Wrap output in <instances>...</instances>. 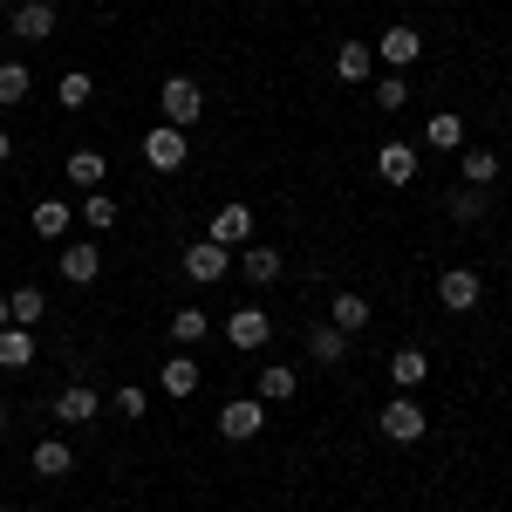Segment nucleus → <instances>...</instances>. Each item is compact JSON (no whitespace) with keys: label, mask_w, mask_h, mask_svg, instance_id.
Here are the masks:
<instances>
[{"label":"nucleus","mask_w":512,"mask_h":512,"mask_svg":"<svg viewBox=\"0 0 512 512\" xmlns=\"http://www.w3.org/2000/svg\"><path fill=\"white\" fill-rule=\"evenodd\" d=\"M28 362H35V335L7 321V328H0V369H28Z\"/></svg>","instance_id":"23"},{"label":"nucleus","mask_w":512,"mask_h":512,"mask_svg":"<svg viewBox=\"0 0 512 512\" xmlns=\"http://www.w3.org/2000/svg\"><path fill=\"white\" fill-rule=\"evenodd\" d=\"M267 335H274V315L267 308H233L226 315V342L233 349H267Z\"/></svg>","instance_id":"8"},{"label":"nucleus","mask_w":512,"mask_h":512,"mask_svg":"<svg viewBox=\"0 0 512 512\" xmlns=\"http://www.w3.org/2000/svg\"><path fill=\"white\" fill-rule=\"evenodd\" d=\"M96 274H103V253H96V239H76V246H62V280L89 287Z\"/></svg>","instance_id":"12"},{"label":"nucleus","mask_w":512,"mask_h":512,"mask_svg":"<svg viewBox=\"0 0 512 512\" xmlns=\"http://www.w3.org/2000/svg\"><path fill=\"white\" fill-rule=\"evenodd\" d=\"M96 410H103V396L89 390V383H69V390L55 396V424H89Z\"/></svg>","instance_id":"11"},{"label":"nucleus","mask_w":512,"mask_h":512,"mask_svg":"<svg viewBox=\"0 0 512 512\" xmlns=\"http://www.w3.org/2000/svg\"><path fill=\"white\" fill-rule=\"evenodd\" d=\"M369 69H376V48L369 41H342L335 48V76L342 82H369Z\"/></svg>","instance_id":"15"},{"label":"nucleus","mask_w":512,"mask_h":512,"mask_svg":"<svg viewBox=\"0 0 512 512\" xmlns=\"http://www.w3.org/2000/svg\"><path fill=\"white\" fill-rule=\"evenodd\" d=\"M7 158H14V137H7V130H0V164H7Z\"/></svg>","instance_id":"35"},{"label":"nucleus","mask_w":512,"mask_h":512,"mask_svg":"<svg viewBox=\"0 0 512 512\" xmlns=\"http://www.w3.org/2000/svg\"><path fill=\"white\" fill-rule=\"evenodd\" d=\"M267 431V403L260 396H233L226 410H219V437L226 444H246V437H260Z\"/></svg>","instance_id":"2"},{"label":"nucleus","mask_w":512,"mask_h":512,"mask_svg":"<svg viewBox=\"0 0 512 512\" xmlns=\"http://www.w3.org/2000/svg\"><path fill=\"white\" fill-rule=\"evenodd\" d=\"M82 226H89V233H110V226H117V198L89 192V198H82Z\"/></svg>","instance_id":"29"},{"label":"nucleus","mask_w":512,"mask_h":512,"mask_svg":"<svg viewBox=\"0 0 512 512\" xmlns=\"http://www.w3.org/2000/svg\"><path fill=\"white\" fill-rule=\"evenodd\" d=\"M492 178H499V151H465V185H478V192H485Z\"/></svg>","instance_id":"31"},{"label":"nucleus","mask_w":512,"mask_h":512,"mask_svg":"<svg viewBox=\"0 0 512 512\" xmlns=\"http://www.w3.org/2000/svg\"><path fill=\"white\" fill-rule=\"evenodd\" d=\"M144 410H151V396L137 390V383H123V390H117V417H130V424H137Z\"/></svg>","instance_id":"33"},{"label":"nucleus","mask_w":512,"mask_h":512,"mask_svg":"<svg viewBox=\"0 0 512 512\" xmlns=\"http://www.w3.org/2000/svg\"><path fill=\"white\" fill-rule=\"evenodd\" d=\"M0 431H7V410H0Z\"/></svg>","instance_id":"37"},{"label":"nucleus","mask_w":512,"mask_h":512,"mask_svg":"<svg viewBox=\"0 0 512 512\" xmlns=\"http://www.w3.org/2000/svg\"><path fill=\"white\" fill-rule=\"evenodd\" d=\"M376 103H383V110H403V103H410V82H403V76H383Z\"/></svg>","instance_id":"34"},{"label":"nucleus","mask_w":512,"mask_h":512,"mask_svg":"<svg viewBox=\"0 0 512 512\" xmlns=\"http://www.w3.org/2000/svg\"><path fill=\"white\" fill-rule=\"evenodd\" d=\"M376 424H383V437H390V444H417V437L431 431L424 403H410V396H396V403H383V417H376Z\"/></svg>","instance_id":"4"},{"label":"nucleus","mask_w":512,"mask_h":512,"mask_svg":"<svg viewBox=\"0 0 512 512\" xmlns=\"http://www.w3.org/2000/svg\"><path fill=\"white\" fill-rule=\"evenodd\" d=\"M390 383L396 390H424V383H431V355L424 349H396L390 355Z\"/></svg>","instance_id":"13"},{"label":"nucleus","mask_w":512,"mask_h":512,"mask_svg":"<svg viewBox=\"0 0 512 512\" xmlns=\"http://www.w3.org/2000/svg\"><path fill=\"white\" fill-rule=\"evenodd\" d=\"M0 7H14V0H0Z\"/></svg>","instance_id":"38"},{"label":"nucleus","mask_w":512,"mask_h":512,"mask_svg":"<svg viewBox=\"0 0 512 512\" xmlns=\"http://www.w3.org/2000/svg\"><path fill=\"white\" fill-rule=\"evenodd\" d=\"M7 315H14V328H35V321L48 315V294H41V287H14V294H7Z\"/></svg>","instance_id":"24"},{"label":"nucleus","mask_w":512,"mask_h":512,"mask_svg":"<svg viewBox=\"0 0 512 512\" xmlns=\"http://www.w3.org/2000/svg\"><path fill=\"white\" fill-rule=\"evenodd\" d=\"M294 390H301V376H294V369H260V383H253V396H260V403H267V410H274V403H294Z\"/></svg>","instance_id":"17"},{"label":"nucleus","mask_w":512,"mask_h":512,"mask_svg":"<svg viewBox=\"0 0 512 512\" xmlns=\"http://www.w3.org/2000/svg\"><path fill=\"white\" fill-rule=\"evenodd\" d=\"M437 301H444L451 315H472L478 301H485V280H478L472 267H444V274H437Z\"/></svg>","instance_id":"3"},{"label":"nucleus","mask_w":512,"mask_h":512,"mask_svg":"<svg viewBox=\"0 0 512 512\" xmlns=\"http://www.w3.org/2000/svg\"><path fill=\"white\" fill-rule=\"evenodd\" d=\"M205 239H212V246H226V253L246 246V239H253V205H219V212H212V226H205Z\"/></svg>","instance_id":"7"},{"label":"nucleus","mask_w":512,"mask_h":512,"mask_svg":"<svg viewBox=\"0 0 512 512\" xmlns=\"http://www.w3.org/2000/svg\"><path fill=\"white\" fill-rule=\"evenodd\" d=\"M158 103H164V123H171V130H192V123L205 117V89H198L192 76H164Z\"/></svg>","instance_id":"1"},{"label":"nucleus","mask_w":512,"mask_h":512,"mask_svg":"<svg viewBox=\"0 0 512 512\" xmlns=\"http://www.w3.org/2000/svg\"><path fill=\"white\" fill-rule=\"evenodd\" d=\"M28 89H35V76H28L21 62H0V110H14V103H28Z\"/></svg>","instance_id":"28"},{"label":"nucleus","mask_w":512,"mask_h":512,"mask_svg":"<svg viewBox=\"0 0 512 512\" xmlns=\"http://www.w3.org/2000/svg\"><path fill=\"white\" fill-rule=\"evenodd\" d=\"M28 226H35L41 239H62V233H69V226H76V212H69L62 198H41L35 212H28Z\"/></svg>","instance_id":"18"},{"label":"nucleus","mask_w":512,"mask_h":512,"mask_svg":"<svg viewBox=\"0 0 512 512\" xmlns=\"http://www.w3.org/2000/svg\"><path fill=\"white\" fill-rule=\"evenodd\" d=\"M424 144H431V151H458V144H465V117L437 110V117L424 123Z\"/></svg>","instance_id":"25"},{"label":"nucleus","mask_w":512,"mask_h":512,"mask_svg":"<svg viewBox=\"0 0 512 512\" xmlns=\"http://www.w3.org/2000/svg\"><path fill=\"white\" fill-rule=\"evenodd\" d=\"M376 55H383V62H390V69H410V62H417V55H424V35H417V28H403V21H396V28H383V41H376Z\"/></svg>","instance_id":"10"},{"label":"nucleus","mask_w":512,"mask_h":512,"mask_svg":"<svg viewBox=\"0 0 512 512\" xmlns=\"http://www.w3.org/2000/svg\"><path fill=\"white\" fill-rule=\"evenodd\" d=\"M328 321H335L342 335H355V328H369V301H362V294H335V301H328Z\"/></svg>","instance_id":"26"},{"label":"nucleus","mask_w":512,"mask_h":512,"mask_svg":"<svg viewBox=\"0 0 512 512\" xmlns=\"http://www.w3.org/2000/svg\"><path fill=\"white\" fill-rule=\"evenodd\" d=\"M239 274L253 280V287H274L280 280V253L274 246H246V253H239Z\"/></svg>","instance_id":"20"},{"label":"nucleus","mask_w":512,"mask_h":512,"mask_svg":"<svg viewBox=\"0 0 512 512\" xmlns=\"http://www.w3.org/2000/svg\"><path fill=\"white\" fill-rule=\"evenodd\" d=\"M205 335H212V315H205V308H171V342H178V349H192Z\"/></svg>","instance_id":"22"},{"label":"nucleus","mask_w":512,"mask_h":512,"mask_svg":"<svg viewBox=\"0 0 512 512\" xmlns=\"http://www.w3.org/2000/svg\"><path fill=\"white\" fill-rule=\"evenodd\" d=\"M35 472L41 478H69V472H76V451H69L62 437H41V444H35Z\"/></svg>","instance_id":"19"},{"label":"nucleus","mask_w":512,"mask_h":512,"mask_svg":"<svg viewBox=\"0 0 512 512\" xmlns=\"http://www.w3.org/2000/svg\"><path fill=\"white\" fill-rule=\"evenodd\" d=\"M89 96H96V82L82 76V69H69V76L55 82V103H62V110H82V103H89Z\"/></svg>","instance_id":"30"},{"label":"nucleus","mask_w":512,"mask_h":512,"mask_svg":"<svg viewBox=\"0 0 512 512\" xmlns=\"http://www.w3.org/2000/svg\"><path fill=\"white\" fill-rule=\"evenodd\" d=\"M185 158H192L185 130H171V123H158V130H144V164H151V171H185Z\"/></svg>","instance_id":"5"},{"label":"nucleus","mask_w":512,"mask_h":512,"mask_svg":"<svg viewBox=\"0 0 512 512\" xmlns=\"http://www.w3.org/2000/svg\"><path fill=\"white\" fill-rule=\"evenodd\" d=\"M164 396H198V362L192 355H171V362H164Z\"/></svg>","instance_id":"27"},{"label":"nucleus","mask_w":512,"mask_h":512,"mask_svg":"<svg viewBox=\"0 0 512 512\" xmlns=\"http://www.w3.org/2000/svg\"><path fill=\"white\" fill-rule=\"evenodd\" d=\"M185 274L192 280H226L233 274V253L212 246V239H192V246H185Z\"/></svg>","instance_id":"9"},{"label":"nucleus","mask_w":512,"mask_h":512,"mask_svg":"<svg viewBox=\"0 0 512 512\" xmlns=\"http://www.w3.org/2000/svg\"><path fill=\"white\" fill-rule=\"evenodd\" d=\"M308 355L335 369V362H349V335H342L335 321H321V328H308Z\"/></svg>","instance_id":"16"},{"label":"nucleus","mask_w":512,"mask_h":512,"mask_svg":"<svg viewBox=\"0 0 512 512\" xmlns=\"http://www.w3.org/2000/svg\"><path fill=\"white\" fill-rule=\"evenodd\" d=\"M376 171H383V185L403 192V185L417 178V151H410V144H383V151H376Z\"/></svg>","instance_id":"14"},{"label":"nucleus","mask_w":512,"mask_h":512,"mask_svg":"<svg viewBox=\"0 0 512 512\" xmlns=\"http://www.w3.org/2000/svg\"><path fill=\"white\" fill-rule=\"evenodd\" d=\"M7 321H14V315H7V294H0V328H7Z\"/></svg>","instance_id":"36"},{"label":"nucleus","mask_w":512,"mask_h":512,"mask_svg":"<svg viewBox=\"0 0 512 512\" xmlns=\"http://www.w3.org/2000/svg\"><path fill=\"white\" fill-rule=\"evenodd\" d=\"M69 178H76L82 192H103V178H110V158H103V151H69Z\"/></svg>","instance_id":"21"},{"label":"nucleus","mask_w":512,"mask_h":512,"mask_svg":"<svg viewBox=\"0 0 512 512\" xmlns=\"http://www.w3.org/2000/svg\"><path fill=\"white\" fill-rule=\"evenodd\" d=\"M444 205H451V219H465V226H478V219H485V192H478V185H465V192H451Z\"/></svg>","instance_id":"32"},{"label":"nucleus","mask_w":512,"mask_h":512,"mask_svg":"<svg viewBox=\"0 0 512 512\" xmlns=\"http://www.w3.org/2000/svg\"><path fill=\"white\" fill-rule=\"evenodd\" d=\"M7 28H14V41H48L55 35V0H14Z\"/></svg>","instance_id":"6"}]
</instances>
